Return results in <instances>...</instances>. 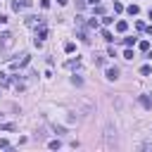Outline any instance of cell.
<instances>
[{
    "mask_svg": "<svg viewBox=\"0 0 152 152\" xmlns=\"http://www.w3.org/2000/svg\"><path fill=\"white\" fill-rule=\"evenodd\" d=\"M86 3H88V5H93V7H95V5H98V0H86Z\"/></svg>",
    "mask_w": 152,
    "mask_h": 152,
    "instance_id": "20",
    "label": "cell"
},
{
    "mask_svg": "<svg viewBox=\"0 0 152 152\" xmlns=\"http://www.w3.org/2000/svg\"><path fill=\"white\" fill-rule=\"evenodd\" d=\"M133 43H136V38H124V45H126V48H131Z\"/></svg>",
    "mask_w": 152,
    "mask_h": 152,
    "instance_id": "12",
    "label": "cell"
},
{
    "mask_svg": "<svg viewBox=\"0 0 152 152\" xmlns=\"http://www.w3.org/2000/svg\"><path fill=\"white\" fill-rule=\"evenodd\" d=\"M150 19H152V10H150Z\"/></svg>",
    "mask_w": 152,
    "mask_h": 152,
    "instance_id": "23",
    "label": "cell"
},
{
    "mask_svg": "<svg viewBox=\"0 0 152 152\" xmlns=\"http://www.w3.org/2000/svg\"><path fill=\"white\" fill-rule=\"evenodd\" d=\"M57 3H60V5H67V3H69V0H57Z\"/></svg>",
    "mask_w": 152,
    "mask_h": 152,
    "instance_id": "22",
    "label": "cell"
},
{
    "mask_svg": "<svg viewBox=\"0 0 152 152\" xmlns=\"http://www.w3.org/2000/svg\"><path fill=\"white\" fill-rule=\"evenodd\" d=\"M150 71H152V69H150V67H147V64H145V67H140V74H143V76H147V74H150Z\"/></svg>",
    "mask_w": 152,
    "mask_h": 152,
    "instance_id": "16",
    "label": "cell"
},
{
    "mask_svg": "<svg viewBox=\"0 0 152 152\" xmlns=\"http://www.w3.org/2000/svg\"><path fill=\"white\" fill-rule=\"evenodd\" d=\"M102 38H105V41H114V38H112V33H109V31H102Z\"/></svg>",
    "mask_w": 152,
    "mask_h": 152,
    "instance_id": "17",
    "label": "cell"
},
{
    "mask_svg": "<svg viewBox=\"0 0 152 152\" xmlns=\"http://www.w3.org/2000/svg\"><path fill=\"white\" fill-rule=\"evenodd\" d=\"M26 64H29V55H22V60H14V62L10 64V69L17 71V69H22V67H26Z\"/></svg>",
    "mask_w": 152,
    "mask_h": 152,
    "instance_id": "1",
    "label": "cell"
},
{
    "mask_svg": "<svg viewBox=\"0 0 152 152\" xmlns=\"http://www.w3.org/2000/svg\"><path fill=\"white\" fill-rule=\"evenodd\" d=\"M0 38H3V48H10L12 45V33H3Z\"/></svg>",
    "mask_w": 152,
    "mask_h": 152,
    "instance_id": "3",
    "label": "cell"
},
{
    "mask_svg": "<svg viewBox=\"0 0 152 152\" xmlns=\"http://www.w3.org/2000/svg\"><path fill=\"white\" fill-rule=\"evenodd\" d=\"M0 83H10V79H7V74H3V71H0Z\"/></svg>",
    "mask_w": 152,
    "mask_h": 152,
    "instance_id": "14",
    "label": "cell"
},
{
    "mask_svg": "<svg viewBox=\"0 0 152 152\" xmlns=\"http://www.w3.org/2000/svg\"><path fill=\"white\" fill-rule=\"evenodd\" d=\"M105 76H107L109 81H117V79H119V69H117V67H109V69L105 71Z\"/></svg>",
    "mask_w": 152,
    "mask_h": 152,
    "instance_id": "2",
    "label": "cell"
},
{
    "mask_svg": "<svg viewBox=\"0 0 152 152\" xmlns=\"http://www.w3.org/2000/svg\"><path fill=\"white\" fill-rule=\"evenodd\" d=\"M0 147H10V143H7L5 138H0Z\"/></svg>",
    "mask_w": 152,
    "mask_h": 152,
    "instance_id": "19",
    "label": "cell"
},
{
    "mask_svg": "<svg viewBox=\"0 0 152 152\" xmlns=\"http://www.w3.org/2000/svg\"><path fill=\"white\" fill-rule=\"evenodd\" d=\"M79 64H81L79 57H76V60H69V62H67V69H79Z\"/></svg>",
    "mask_w": 152,
    "mask_h": 152,
    "instance_id": "5",
    "label": "cell"
},
{
    "mask_svg": "<svg viewBox=\"0 0 152 152\" xmlns=\"http://www.w3.org/2000/svg\"><path fill=\"white\" fill-rule=\"evenodd\" d=\"M22 7H24V5H22V0H14V3H12V10H14V12H19Z\"/></svg>",
    "mask_w": 152,
    "mask_h": 152,
    "instance_id": "9",
    "label": "cell"
},
{
    "mask_svg": "<svg viewBox=\"0 0 152 152\" xmlns=\"http://www.w3.org/2000/svg\"><path fill=\"white\" fill-rule=\"evenodd\" d=\"M124 57H126V60H133V50H131V48H126V52H124Z\"/></svg>",
    "mask_w": 152,
    "mask_h": 152,
    "instance_id": "13",
    "label": "cell"
},
{
    "mask_svg": "<svg viewBox=\"0 0 152 152\" xmlns=\"http://www.w3.org/2000/svg\"><path fill=\"white\" fill-rule=\"evenodd\" d=\"M138 12H140V7H138V5H128V14H133V17H136Z\"/></svg>",
    "mask_w": 152,
    "mask_h": 152,
    "instance_id": "8",
    "label": "cell"
},
{
    "mask_svg": "<svg viewBox=\"0 0 152 152\" xmlns=\"http://www.w3.org/2000/svg\"><path fill=\"white\" fill-rule=\"evenodd\" d=\"M140 105H143L145 109H150V107H152V100L147 98V95H140Z\"/></svg>",
    "mask_w": 152,
    "mask_h": 152,
    "instance_id": "4",
    "label": "cell"
},
{
    "mask_svg": "<svg viewBox=\"0 0 152 152\" xmlns=\"http://www.w3.org/2000/svg\"><path fill=\"white\" fill-rule=\"evenodd\" d=\"M138 48H140V50H150V43H147V41H140Z\"/></svg>",
    "mask_w": 152,
    "mask_h": 152,
    "instance_id": "11",
    "label": "cell"
},
{
    "mask_svg": "<svg viewBox=\"0 0 152 152\" xmlns=\"http://www.w3.org/2000/svg\"><path fill=\"white\" fill-rule=\"evenodd\" d=\"M64 50H67V52H74V50H76V45H74V43H67V45H64Z\"/></svg>",
    "mask_w": 152,
    "mask_h": 152,
    "instance_id": "15",
    "label": "cell"
},
{
    "mask_svg": "<svg viewBox=\"0 0 152 152\" xmlns=\"http://www.w3.org/2000/svg\"><path fill=\"white\" fill-rule=\"evenodd\" d=\"M41 7H43V10H48V7H50V0H41Z\"/></svg>",
    "mask_w": 152,
    "mask_h": 152,
    "instance_id": "18",
    "label": "cell"
},
{
    "mask_svg": "<svg viewBox=\"0 0 152 152\" xmlns=\"http://www.w3.org/2000/svg\"><path fill=\"white\" fill-rule=\"evenodd\" d=\"M114 12H124V5L119 3V0H114Z\"/></svg>",
    "mask_w": 152,
    "mask_h": 152,
    "instance_id": "10",
    "label": "cell"
},
{
    "mask_svg": "<svg viewBox=\"0 0 152 152\" xmlns=\"http://www.w3.org/2000/svg\"><path fill=\"white\" fill-rule=\"evenodd\" d=\"M126 29H128V24H126V22H117V31H119V33H124Z\"/></svg>",
    "mask_w": 152,
    "mask_h": 152,
    "instance_id": "7",
    "label": "cell"
},
{
    "mask_svg": "<svg viewBox=\"0 0 152 152\" xmlns=\"http://www.w3.org/2000/svg\"><path fill=\"white\" fill-rule=\"evenodd\" d=\"M71 83H74V86H83V79H81V76H76V74H74V76H71Z\"/></svg>",
    "mask_w": 152,
    "mask_h": 152,
    "instance_id": "6",
    "label": "cell"
},
{
    "mask_svg": "<svg viewBox=\"0 0 152 152\" xmlns=\"http://www.w3.org/2000/svg\"><path fill=\"white\" fill-rule=\"evenodd\" d=\"M145 31H147V33H152V24H150V26H145Z\"/></svg>",
    "mask_w": 152,
    "mask_h": 152,
    "instance_id": "21",
    "label": "cell"
}]
</instances>
